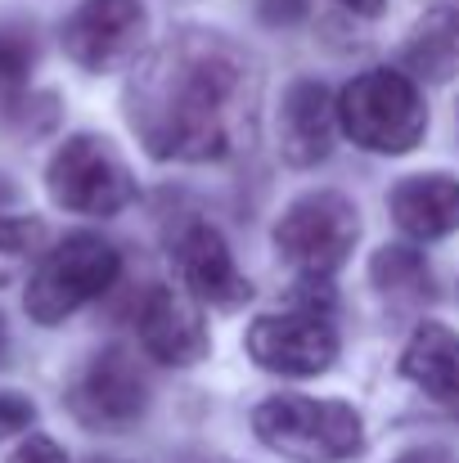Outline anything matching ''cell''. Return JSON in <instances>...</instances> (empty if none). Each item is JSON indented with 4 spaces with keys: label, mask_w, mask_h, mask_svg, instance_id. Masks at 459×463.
<instances>
[{
    "label": "cell",
    "mask_w": 459,
    "mask_h": 463,
    "mask_svg": "<svg viewBox=\"0 0 459 463\" xmlns=\"http://www.w3.org/2000/svg\"><path fill=\"white\" fill-rule=\"evenodd\" d=\"M257 77L221 36H176L131 77L127 118L153 157L216 162L248 136Z\"/></svg>",
    "instance_id": "1"
},
{
    "label": "cell",
    "mask_w": 459,
    "mask_h": 463,
    "mask_svg": "<svg viewBox=\"0 0 459 463\" xmlns=\"http://www.w3.org/2000/svg\"><path fill=\"white\" fill-rule=\"evenodd\" d=\"M253 432L262 446L293 463H342L365 450V423L347 401L329 396H271L253 410Z\"/></svg>",
    "instance_id": "2"
},
{
    "label": "cell",
    "mask_w": 459,
    "mask_h": 463,
    "mask_svg": "<svg viewBox=\"0 0 459 463\" xmlns=\"http://www.w3.org/2000/svg\"><path fill=\"white\" fill-rule=\"evenodd\" d=\"M338 127L369 154H410L428 131V104L406 72L369 68L342 86Z\"/></svg>",
    "instance_id": "3"
},
{
    "label": "cell",
    "mask_w": 459,
    "mask_h": 463,
    "mask_svg": "<svg viewBox=\"0 0 459 463\" xmlns=\"http://www.w3.org/2000/svg\"><path fill=\"white\" fill-rule=\"evenodd\" d=\"M118 270H122V257L109 239L86 234V230L68 234L41 257V266L27 284V298H23L27 315L36 324H63L86 302H95L118 279Z\"/></svg>",
    "instance_id": "4"
},
{
    "label": "cell",
    "mask_w": 459,
    "mask_h": 463,
    "mask_svg": "<svg viewBox=\"0 0 459 463\" xmlns=\"http://www.w3.org/2000/svg\"><path fill=\"white\" fill-rule=\"evenodd\" d=\"M45 189L63 212H77V216H118L140 194L127 157L100 136L63 140L45 166Z\"/></svg>",
    "instance_id": "5"
},
{
    "label": "cell",
    "mask_w": 459,
    "mask_h": 463,
    "mask_svg": "<svg viewBox=\"0 0 459 463\" xmlns=\"http://www.w3.org/2000/svg\"><path fill=\"white\" fill-rule=\"evenodd\" d=\"M360 239V212L351 198L320 189L298 198L275 225V252L302 279H329Z\"/></svg>",
    "instance_id": "6"
},
{
    "label": "cell",
    "mask_w": 459,
    "mask_h": 463,
    "mask_svg": "<svg viewBox=\"0 0 459 463\" xmlns=\"http://www.w3.org/2000/svg\"><path fill=\"white\" fill-rule=\"evenodd\" d=\"M68 410L81 428L91 432H127L145 419L149 410V383L136 364L131 351L109 346L100 351L72 383L68 392Z\"/></svg>",
    "instance_id": "7"
},
{
    "label": "cell",
    "mask_w": 459,
    "mask_h": 463,
    "mask_svg": "<svg viewBox=\"0 0 459 463\" xmlns=\"http://www.w3.org/2000/svg\"><path fill=\"white\" fill-rule=\"evenodd\" d=\"M145 45L140 0H81L63 23V50L86 72H113Z\"/></svg>",
    "instance_id": "8"
},
{
    "label": "cell",
    "mask_w": 459,
    "mask_h": 463,
    "mask_svg": "<svg viewBox=\"0 0 459 463\" xmlns=\"http://www.w3.org/2000/svg\"><path fill=\"white\" fill-rule=\"evenodd\" d=\"M248 355L284 378H315L338 360V333L320 310H284L262 315L248 328Z\"/></svg>",
    "instance_id": "9"
},
{
    "label": "cell",
    "mask_w": 459,
    "mask_h": 463,
    "mask_svg": "<svg viewBox=\"0 0 459 463\" xmlns=\"http://www.w3.org/2000/svg\"><path fill=\"white\" fill-rule=\"evenodd\" d=\"M167 252H171V266L180 270V279L198 307L239 310L253 298V284L244 279V270H239V261L216 225H207V221L176 225V234L167 239Z\"/></svg>",
    "instance_id": "10"
},
{
    "label": "cell",
    "mask_w": 459,
    "mask_h": 463,
    "mask_svg": "<svg viewBox=\"0 0 459 463\" xmlns=\"http://www.w3.org/2000/svg\"><path fill=\"white\" fill-rule=\"evenodd\" d=\"M136 333H140V346L149 351L158 364H171V369H185V364H198L207 355V319L194 298L176 293V288H149L140 315H136Z\"/></svg>",
    "instance_id": "11"
},
{
    "label": "cell",
    "mask_w": 459,
    "mask_h": 463,
    "mask_svg": "<svg viewBox=\"0 0 459 463\" xmlns=\"http://www.w3.org/2000/svg\"><path fill=\"white\" fill-rule=\"evenodd\" d=\"M333 136H338V95L315 77L293 81L280 99V157L293 171H306L329 157Z\"/></svg>",
    "instance_id": "12"
},
{
    "label": "cell",
    "mask_w": 459,
    "mask_h": 463,
    "mask_svg": "<svg viewBox=\"0 0 459 463\" xmlns=\"http://www.w3.org/2000/svg\"><path fill=\"white\" fill-rule=\"evenodd\" d=\"M392 221L401 234L428 243L459 230V180L455 175H406L392 184Z\"/></svg>",
    "instance_id": "13"
},
{
    "label": "cell",
    "mask_w": 459,
    "mask_h": 463,
    "mask_svg": "<svg viewBox=\"0 0 459 463\" xmlns=\"http://www.w3.org/2000/svg\"><path fill=\"white\" fill-rule=\"evenodd\" d=\"M401 373L442 410L459 419V333L446 324H419L401 351Z\"/></svg>",
    "instance_id": "14"
},
{
    "label": "cell",
    "mask_w": 459,
    "mask_h": 463,
    "mask_svg": "<svg viewBox=\"0 0 459 463\" xmlns=\"http://www.w3.org/2000/svg\"><path fill=\"white\" fill-rule=\"evenodd\" d=\"M401 59L424 81H451L459 72V9H428L406 36Z\"/></svg>",
    "instance_id": "15"
},
{
    "label": "cell",
    "mask_w": 459,
    "mask_h": 463,
    "mask_svg": "<svg viewBox=\"0 0 459 463\" xmlns=\"http://www.w3.org/2000/svg\"><path fill=\"white\" fill-rule=\"evenodd\" d=\"M369 279L374 288L397 302V307H419V302H433V275H428V261L419 248H406V243H392V248H378L374 252V266H369Z\"/></svg>",
    "instance_id": "16"
},
{
    "label": "cell",
    "mask_w": 459,
    "mask_h": 463,
    "mask_svg": "<svg viewBox=\"0 0 459 463\" xmlns=\"http://www.w3.org/2000/svg\"><path fill=\"white\" fill-rule=\"evenodd\" d=\"M45 225L32 216H0V284H9L36 252H41Z\"/></svg>",
    "instance_id": "17"
},
{
    "label": "cell",
    "mask_w": 459,
    "mask_h": 463,
    "mask_svg": "<svg viewBox=\"0 0 459 463\" xmlns=\"http://www.w3.org/2000/svg\"><path fill=\"white\" fill-rule=\"evenodd\" d=\"M32 63H36V36L27 27L5 23L0 27V90L23 86L27 72H32Z\"/></svg>",
    "instance_id": "18"
},
{
    "label": "cell",
    "mask_w": 459,
    "mask_h": 463,
    "mask_svg": "<svg viewBox=\"0 0 459 463\" xmlns=\"http://www.w3.org/2000/svg\"><path fill=\"white\" fill-rule=\"evenodd\" d=\"M32 419H36V410H32V401H27V396L0 392V441L18 437V432H23Z\"/></svg>",
    "instance_id": "19"
},
{
    "label": "cell",
    "mask_w": 459,
    "mask_h": 463,
    "mask_svg": "<svg viewBox=\"0 0 459 463\" xmlns=\"http://www.w3.org/2000/svg\"><path fill=\"white\" fill-rule=\"evenodd\" d=\"M9 463H68V455H63L50 437H27V441L9 455Z\"/></svg>",
    "instance_id": "20"
},
{
    "label": "cell",
    "mask_w": 459,
    "mask_h": 463,
    "mask_svg": "<svg viewBox=\"0 0 459 463\" xmlns=\"http://www.w3.org/2000/svg\"><path fill=\"white\" fill-rule=\"evenodd\" d=\"M257 9H262L266 23L289 27V23H298V18L306 14V0H257Z\"/></svg>",
    "instance_id": "21"
},
{
    "label": "cell",
    "mask_w": 459,
    "mask_h": 463,
    "mask_svg": "<svg viewBox=\"0 0 459 463\" xmlns=\"http://www.w3.org/2000/svg\"><path fill=\"white\" fill-rule=\"evenodd\" d=\"M392 463H459L451 450H437V446H424V450H406L401 459H392Z\"/></svg>",
    "instance_id": "22"
},
{
    "label": "cell",
    "mask_w": 459,
    "mask_h": 463,
    "mask_svg": "<svg viewBox=\"0 0 459 463\" xmlns=\"http://www.w3.org/2000/svg\"><path fill=\"white\" fill-rule=\"evenodd\" d=\"M338 5H347L351 14H365V18H374V14H383V5H387V0H338Z\"/></svg>",
    "instance_id": "23"
},
{
    "label": "cell",
    "mask_w": 459,
    "mask_h": 463,
    "mask_svg": "<svg viewBox=\"0 0 459 463\" xmlns=\"http://www.w3.org/2000/svg\"><path fill=\"white\" fill-rule=\"evenodd\" d=\"M5 346H9V337H5V319H0V360H5Z\"/></svg>",
    "instance_id": "24"
}]
</instances>
